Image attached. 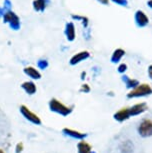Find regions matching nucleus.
<instances>
[{"label": "nucleus", "instance_id": "obj_1", "mask_svg": "<svg viewBox=\"0 0 152 153\" xmlns=\"http://www.w3.org/2000/svg\"><path fill=\"white\" fill-rule=\"evenodd\" d=\"M48 106H49V109L52 112L56 114H59L61 116H68L72 113L73 111V106H69L66 105L56 98H51L49 100V103H48Z\"/></svg>", "mask_w": 152, "mask_h": 153}, {"label": "nucleus", "instance_id": "obj_2", "mask_svg": "<svg viewBox=\"0 0 152 153\" xmlns=\"http://www.w3.org/2000/svg\"><path fill=\"white\" fill-rule=\"evenodd\" d=\"M152 95V87L148 83H141L134 89H131L126 94L128 99H134V98H141L145 96Z\"/></svg>", "mask_w": 152, "mask_h": 153}, {"label": "nucleus", "instance_id": "obj_3", "mask_svg": "<svg viewBox=\"0 0 152 153\" xmlns=\"http://www.w3.org/2000/svg\"><path fill=\"white\" fill-rule=\"evenodd\" d=\"M137 132L142 138H148L152 136V119L144 118L139 122L137 126Z\"/></svg>", "mask_w": 152, "mask_h": 153}, {"label": "nucleus", "instance_id": "obj_4", "mask_svg": "<svg viewBox=\"0 0 152 153\" xmlns=\"http://www.w3.org/2000/svg\"><path fill=\"white\" fill-rule=\"evenodd\" d=\"M19 110H20V113L22 114L25 119L28 120L29 122L35 124V125H41L42 123V120L38 115L36 113H34L33 111H31V109L28 107L26 105H21L19 107Z\"/></svg>", "mask_w": 152, "mask_h": 153}, {"label": "nucleus", "instance_id": "obj_5", "mask_svg": "<svg viewBox=\"0 0 152 153\" xmlns=\"http://www.w3.org/2000/svg\"><path fill=\"white\" fill-rule=\"evenodd\" d=\"M4 22L8 23L10 27L14 30H18L20 28V19L12 11H8L4 14Z\"/></svg>", "mask_w": 152, "mask_h": 153}, {"label": "nucleus", "instance_id": "obj_6", "mask_svg": "<svg viewBox=\"0 0 152 153\" xmlns=\"http://www.w3.org/2000/svg\"><path fill=\"white\" fill-rule=\"evenodd\" d=\"M148 105L146 102H139L135 103L132 106H129V112H130V116L131 117H135L138 115H141L144 113L145 111H147Z\"/></svg>", "mask_w": 152, "mask_h": 153}, {"label": "nucleus", "instance_id": "obj_7", "mask_svg": "<svg viewBox=\"0 0 152 153\" xmlns=\"http://www.w3.org/2000/svg\"><path fill=\"white\" fill-rule=\"evenodd\" d=\"M62 133L66 135V136H69L71 138H73V139H77V140H84L87 137V134L86 133L75 130V129L68 128V127H65V128L62 129Z\"/></svg>", "mask_w": 152, "mask_h": 153}, {"label": "nucleus", "instance_id": "obj_8", "mask_svg": "<svg viewBox=\"0 0 152 153\" xmlns=\"http://www.w3.org/2000/svg\"><path fill=\"white\" fill-rule=\"evenodd\" d=\"M114 120H116L117 122H124V121L130 119V112H129V107H123L121 109H119L118 111H116L113 114Z\"/></svg>", "mask_w": 152, "mask_h": 153}, {"label": "nucleus", "instance_id": "obj_9", "mask_svg": "<svg viewBox=\"0 0 152 153\" xmlns=\"http://www.w3.org/2000/svg\"><path fill=\"white\" fill-rule=\"evenodd\" d=\"M90 57V53L88 52V51H80V52H77L76 54H74V55L70 58V65H76L78 64V63L84 61V60L88 59Z\"/></svg>", "mask_w": 152, "mask_h": 153}, {"label": "nucleus", "instance_id": "obj_10", "mask_svg": "<svg viewBox=\"0 0 152 153\" xmlns=\"http://www.w3.org/2000/svg\"><path fill=\"white\" fill-rule=\"evenodd\" d=\"M135 22H136L137 26L144 27L149 23V18L143 11L138 10L135 13Z\"/></svg>", "mask_w": 152, "mask_h": 153}, {"label": "nucleus", "instance_id": "obj_11", "mask_svg": "<svg viewBox=\"0 0 152 153\" xmlns=\"http://www.w3.org/2000/svg\"><path fill=\"white\" fill-rule=\"evenodd\" d=\"M77 153H95L93 151L92 146L85 140H80L77 143Z\"/></svg>", "mask_w": 152, "mask_h": 153}, {"label": "nucleus", "instance_id": "obj_12", "mask_svg": "<svg viewBox=\"0 0 152 153\" xmlns=\"http://www.w3.org/2000/svg\"><path fill=\"white\" fill-rule=\"evenodd\" d=\"M120 153H133L134 152V144L131 140L126 139L122 141L119 145Z\"/></svg>", "mask_w": 152, "mask_h": 153}, {"label": "nucleus", "instance_id": "obj_13", "mask_svg": "<svg viewBox=\"0 0 152 153\" xmlns=\"http://www.w3.org/2000/svg\"><path fill=\"white\" fill-rule=\"evenodd\" d=\"M23 72L28 77H30L31 79H34V80H38L41 78V76H42L38 69L34 68L33 66H27V67H25L23 69Z\"/></svg>", "mask_w": 152, "mask_h": 153}, {"label": "nucleus", "instance_id": "obj_14", "mask_svg": "<svg viewBox=\"0 0 152 153\" xmlns=\"http://www.w3.org/2000/svg\"><path fill=\"white\" fill-rule=\"evenodd\" d=\"M21 88L25 91V93L33 95L36 93L37 91V86L33 81H25L21 84Z\"/></svg>", "mask_w": 152, "mask_h": 153}, {"label": "nucleus", "instance_id": "obj_15", "mask_svg": "<svg viewBox=\"0 0 152 153\" xmlns=\"http://www.w3.org/2000/svg\"><path fill=\"white\" fill-rule=\"evenodd\" d=\"M122 81L124 82L126 88L130 89V90H131V89H134L135 87H137V86L140 84V82L137 79L130 78V77L127 76V75H123V76H122Z\"/></svg>", "mask_w": 152, "mask_h": 153}, {"label": "nucleus", "instance_id": "obj_16", "mask_svg": "<svg viewBox=\"0 0 152 153\" xmlns=\"http://www.w3.org/2000/svg\"><path fill=\"white\" fill-rule=\"evenodd\" d=\"M65 35H66V38L69 40V41H73L75 39L76 33H75V27H74V24L72 22H69L66 24V27H65Z\"/></svg>", "mask_w": 152, "mask_h": 153}, {"label": "nucleus", "instance_id": "obj_17", "mask_svg": "<svg viewBox=\"0 0 152 153\" xmlns=\"http://www.w3.org/2000/svg\"><path fill=\"white\" fill-rule=\"evenodd\" d=\"M125 55V50L122 48H117L113 51L112 55H111V62L112 63H118L122 57Z\"/></svg>", "mask_w": 152, "mask_h": 153}, {"label": "nucleus", "instance_id": "obj_18", "mask_svg": "<svg viewBox=\"0 0 152 153\" xmlns=\"http://www.w3.org/2000/svg\"><path fill=\"white\" fill-rule=\"evenodd\" d=\"M33 7L36 11H44L45 7H46L45 0H34Z\"/></svg>", "mask_w": 152, "mask_h": 153}, {"label": "nucleus", "instance_id": "obj_19", "mask_svg": "<svg viewBox=\"0 0 152 153\" xmlns=\"http://www.w3.org/2000/svg\"><path fill=\"white\" fill-rule=\"evenodd\" d=\"M24 150V144L22 142H18L15 146V153H22Z\"/></svg>", "mask_w": 152, "mask_h": 153}, {"label": "nucleus", "instance_id": "obj_20", "mask_svg": "<svg viewBox=\"0 0 152 153\" xmlns=\"http://www.w3.org/2000/svg\"><path fill=\"white\" fill-rule=\"evenodd\" d=\"M90 90L91 88L88 84H82L81 87H80V92H83V93H89Z\"/></svg>", "mask_w": 152, "mask_h": 153}, {"label": "nucleus", "instance_id": "obj_21", "mask_svg": "<svg viewBox=\"0 0 152 153\" xmlns=\"http://www.w3.org/2000/svg\"><path fill=\"white\" fill-rule=\"evenodd\" d=\"M126 70H127V65H126L125 63H121V64L118 66V68H117V71H118L119 73H121V74L124 73Z\"/></svg>", "mask_w": 152, "mask_h": 153}, {"label": "nucleus", "instance_id": "obj_22", "mask_svg": "<svg viewBox=\"0 0 152 153\" xmlns=\"http://www.w3.org/2000/svg\"><path fill=\"white\" fill-rule=\"evenodd\" d=\"M38 66L41 69H45L48 66V62L46 60H40V61H38Z\"/></svg>", "mask_w": 152, "mask_h": 153}, {"label": "nucleus", "instance_id": "obj_23", "mask_svg": "<svg viewBox=\"0 0 152 153\" xmlns=\"http://www.w3.org/2000/svg\"><path fill=\"white\" fill-rule=\"evenodd\" d=\"M114 3L116 4H119V5H123V6H126L128 4L127 0H112Z\"/></svg>", "mask_w": 152, "mask_h": 153}, {"label": "nucleus", "instance_id": "obj_24", "mask_svg": "<svg viewBox=\"0 0 152 153\" xmlns=\"http://www.w3.org/2000/svg\"><path fill=\"white\" fill-rule=\"evenodd\" d=\"M148 76H149V78H150L152 80V64L151 65H149V67H148Z\"/></svg>", "mask_w": 152, "mask_h": 153}, {"label": "nucleus", "instance_id": "obj_25", "mask_svg": "<svg viewBox=\"0 0 152 153\" xmlns=\"http://www.w3.org/2000/svg\"><path fill=\"white\" fill-rule=\"evenodd\" d=\"M99 2H101L102 4H108L109 3V0H98Z\"/></svg>", "mask_w": 152, "mask_h": 153}, {"label": "nucleus", "instance_id": "obj_26", "mask_svg": "<svg viewBox=\"0 0 152 153\" xmlns=\"http://www.w3.org/2000/svg\"><path fill=\"white\" fill-rule=\"evenodd\" d=\"M148 5L152 8V0H149V1H148Z\"/></svg>", "mask_w": 152, "mask_h": 153}, {"label": "nucleus", "instance_id": "obj_27", "mask_svg": "<svg viewBox=\"0 0 152 153\" xmlns=\"http://www.w3.org/2000/svg\"><path fill=\"white\" fill-rule=\"evenodd\" d=\"M0 153H5V152H4V150H3V149L0 148Z\"/></svg>", "mask_w": 152, "mask_h": 153}]
</instances>
